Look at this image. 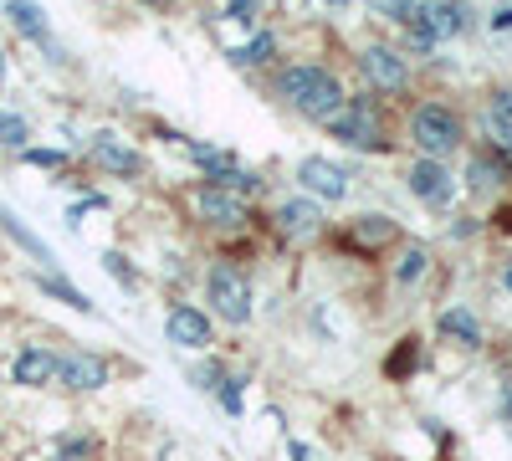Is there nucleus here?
Wrapping results in <instances>:
<instances>
[{
    "instance_id": "1",
    "label": "nucleus",
    "mask_w": 512,
    "mask_h": 461,
    "mask_svg": "<svg viewBox=\"0 0 512 461\" xmlns=\"http://www.w3.org/2000/svg\"><path fill=\"white\" fill-rule=\"evenodd\" d=\"M277 93L297 108V113H308V118H328L344 108V82H338L328 67L318 62H297V67H282L277 72Z\"/></svg>"
},
{
    "instance_id": "2",
    "label": "nucleus",
    "mask_w": 512,
    "mask_h": 461,
    "mask_svg": "<svg viewBox=\"0 0 512 461\" xmlns=\"http://www.w3.org/2000/svg\"><path fill=\"white\" fill-rule=\"evenodd\" d=\"M461 139H466V123H461L456 108H446V103H420V108L410 113V144H415L425 159L456 154Z\"/></svg>"
},
{
    "instance_id": "3",
    "label": "nucleus",
    "mask_w": 512,
    "mask_h": 461,
    "mask_svg": "<svg viewBox=\"0 0 512 461\" xmlns=\"http://www.w3.org/2000/svg\"><path fill=\"white\" fill-rule=\"evenodd\" d=\"M323 123H328V134L338 144H349V149H374V154L384 149V129H379V118L364 98H344V108L328 113Z\"/></svg>"
},
{
    "instance_id": "4",
    "label": "nucleus",
    "mask_w": 512,
    "mask_h": 461,
    "mask_svg": "<svg viewBox=\"0 0 512 461\" xmlns=\"http://www.w3.org/2000/svg\"><path fill=\"white\" fill-rule=\"evenodd\" d=\"M205 292H210V303H216V313H221L231 328H241V323L251 318V282H246L241 267L216 262V267H210V277H205Z\"/></svg>"
},
{
    "instance_id": "5",
    "label": "nucleus",
    "mask_w": 512,
    "mask_h": 461,
    "mask_svg": "<svg viewBox=\"0 0 512 461\" xmlns=\"http://www.w3.org/2000/svg\"><path fill=\"white\" fill-rule=\"evenodd\" d=\"M190 211L205 221V226H221V231H241L246 221H251V205L241 200V195H231L226 185H200L195 195H190Z\"/></svg>"
},
{
    "instance_id": "6",
    "label": "nucleus",
    "mask_w": 512,
    "mask_h": 461,
    "mask_svg": "<svg viewBox=\"0 0 512 461\" xmlns=\"http://www.w3.org/2000/svg\"><path fill=\"white\" fill-rule=\"evenodd\" d=\"M405 26L425 31L441 47V41H451V36H461L466 26H472V6H466V0H420Z\"/></svg>"
},
{
    "instance_id": "7",
    "label": "nucleus",
    "mask_w": 512,
    "mask_h": 461,
    "mask_svg": "<svg viewBox=\"0 0 512 461\" xmlns=\"http://www.w3.org/2000/svg\"><path fill=\"white\" fill-rule=\"evenodd\" d=\"M405 185H410V195L420 205H431V211H446V205L456 200V180L446 175V164L441 159H425V154H420L415 170L405 175Z\"/></svg>"
},
{
    "instance_id": "8",
    "label": "nucleus",
    "mask_w": 512,
    "mask_h": 461,
    "mask_svg": "<svg viewBox=\"0 0 512 461\" xmlns=\"http://www.w3.org/2000/svg\"><path fill=\"white\" fill-rule=\"evenodd\" d=\"M297 185H303L308 195H318V200H344L349 195V170L323 159V154H308L303 164H297Z\"/></svg>"
},
{
    "instance_id": "9",
    "label": "nucleus",
    "mask_w": 512,
    "mask_h": 461,
    "mask_svg": "<svg viewBox=\"0 0 512 461\" xmlns=\"http://www.w3.org/2000/svg\"><path fill=\"white\" fill-rule=\"evenodd\" d=\"M359 67H364V77L374 82L379 93H400V88H405V77H410V67H405V52H400V47H364Z\"/></svg>"
},
{
    "instance_id": "10",
    "label": "nucleus",
    "mask_w": 512,
    "mask_h": 461,
    "mask_svg": "<svg viewBox=\"0 0 512 461\" xmlns=\"http://www.w3.org/2000/svg\"><path fill=\"white\" fill-rule=\"evenodd\" d=\"M93 164L98 170H108V175H118V180H134V175H144V154L139 149H128L118 134H93Z\"/></svg>"
},
{
    "instance_id": "11",
    "label": "nucleus",
    "mask_w": 512,
    "mask_h": 461,
    "mask_svg": "<svg viewBox=\"0 0 512 461\" xmlns=\"http://www.w3.org/2000/svg\"><path fill=\"white\" fill-rule=\"evenodd\" d=\"M57 374L72 390H103L108 385V359H98L88 349H67V354H57Z\"/></svg>"
},
{
    "instance_id": "12",
    "label": "nucleus",
    "mask_w": 512,
    "mask_h": 461,
    "mask_svg": "<svg viewBox=\"0 0 512 461\" xmlns=\"http://www.w3.org/2000/svg\"><path fill=\"white\" fill-rule=\"evenodd\" d=\"M164 333H169V344H175V349H190V354L210 349V318L200 308H175L164 318Z\"/></svg>"
},
{
    "instance_id": "13",
    "label": "nucleus",
    "mask_w": 512,
    "mask_h": 461,
    "mask_svg": "<svg viewBox=\"0 0 512 461\" xmlns=\"http://www.w3.org/2000/svg\"><path fill=\"white\" fill-rule=\"evenodd\" d=\"M6 16H11V26L26 36V41H41L57 62H62V52H57V41H52V21H47V11L36 6V0H6Z\"/></svg>"
},
{
    "instance_id": "14",
    "label": "nucleus",
    "mask_w": 512,
    "mask_h": 461,
    "mask_svg": "<svg viewBox=\"0 0 512 461\" xmlns=\"http://www.w3.org/2000/svg\"><path fill=\"white\" fill-rule=\"evenodd\" d=\"M11 380L16 385H52L57 380V354H47V349H21L16 354V364H11Z\"/></svg>"
},
{
    "instance_id": "15",
    "label": "nucleus",
    "mask_w": 512,
    "mask_h": 461,
    "mask_svg": "<svg viewBox=\"0 0 512 461\" xmlns=\"http://www.w3.org/2000/svg\"><path fill=\"white\" fill-rule=\"evenodd\" d=\"M277 221H282L287 236H318L323 211L313 205V195H303V200H282V205H277Z\"/></svg>"
},
{
    "instance_id": "16",
    "label": "nucleus",
    "mask_w": 512,
    "mask_h": 461,
    "mask_svg": "<svg viewBox=\"0 0 512 461\" xmlns=\"http://www.w3.org/2000/svg\"><path fill=\"white\" fill-rule=\"evenodd\" d=\"M436 333H446V339H456V344H482V323H477V313L472 308H446L441 318H436Z\"/></svg>"
},
{
    "instance_id": "17",
    "label": "nucleus",
    "mask_w": 512,
    "mask_h": 461,
    "mask_svg": "<svg viewBox=\"0 0 512 461\" xmlns=\"http://www.w3.org/2000/svg\"><path fill=\"white\" fill-rule=\"evenodd\" d=\"M502 175H507V164H502L497 154H472V164H466V185H472V195L497 190V185H502Z\"/></svg>"
},
{
    "instance_id": "18",
    "label": "nucleus",
    "mask_w": 512,
    "mask_h": 461,
    "mask_svg": "<svg viewBox=\"0 0 512 461\" xmlns=\"http://www.w3.org/2000/svg\"><path fill=\"white\" fill-rule=\"evenodd\" d=\"M180 149H185L190 164H200V170H205V180H221L231 164H236V154L231 149H216V144H180Z\"/></svg>"
},
{
    "instance_id": "19",
    "label": "nucleus",
    "mask_w": 512,
    "mask_h": 461,
    "mask_svg": "<svg viewBox=\"0 0 512 461\" xmlns=\"http://www.w3.org/2000/svg\"><path fill=\"white\" fill-rule=\"evenodd\" d=\"M487 129L497 139L502 154H512V93H492V108H487Z\"/></svg>"
},
{
    "instance_id": "20",
    "label": "nucleus",
    "mask_w": 512,
    "mask_h": 461,
    "mask_svg": "<svg viewBox=\"0 0 512 461\" xmlns=\"http://www.w3.org/2000/svg\"><path fill=\"white\" fill-rule=\"evenodd\" d=\"M36 287H41V292H52V298H62V303L77 308V313H93V298H88V292H77L72 282H62V277H52V272H41Z\"/></svg>"
},
{
    "instance_id": "21",
    "label": "nucleus",
    "mask_w": 512,
    "mask_h": 461,
    "mask_svg": "<svg viewBox=\"0 0 512 461\" xmlns=\"http://www.w3.org/2000/svg\"><path fill=\"white\" fill-rule=\"evenodd\" d=\"M272 52H277V36H272V31H256V36L246 41V47H236V52H231V62H236V67H262Z\"/></svg>"
},
{
    "instance_id": "22",
    "label": "nucleus",
    "mask_w": 512,
    "mask_h": 461,
    "mask_svg": "<svg viewBox=\"0 0 512 461\" xmlns=\"http://www.w3.org/2000/svg\"><path fill=\"white\" fill-rule=\"evenodd\" d=\"M400 226H395V216H359L354 221V241H364V246H379V241H390Z\"/></svg>"
},
{
    "instance_id": "23",
    "label": "nucleus",
    "mask_w": 512,
    "mask_h": 461,
    "mask_svg": "<svg viewBox=\"0 0 512 461\" xmlns=\"http://www.w3.org/2000/svg\"><path fill=\"white\" fill-rule=\"evenodd\" d=\"M216 185H226L231 195H241V200H251V195H262V175H251V170H241V164H231V170L216 180Z\"/></svg>"
},
{
    "instance_id": "24",
    "label": "nucleus",
    "mask_w": 512,
    "mask_h": 461,
    "mask_svg": "<svg viewBox=\"0 0 512 461\" xmlns=\"http://www.w3.org/2000/svg\"><path fill=\"white\" fill-rule=\"evenodd\" d=\"M26 139H31V123L21 113L0 108V144H6V149H26Z\"/></svg>"
},
{
    "instance_id": "25",
    "label": "nucleus",
    "mask_w": 512,
    "mask_h": 461,
    "mask_svg": "<svg viewBox=\"0 0 512 461\" xmlns=\"http://www.w3.org/2000/svg\"><path fill=\"white\" fill-rule=\"evenodd\" d=\"M425 267H431L425 246H410L405 257H400V267H395V282H405V287H410V282H420V277H425Z\"/></svg>"
},
{
    "instance_id": "26",
    "label": "nucleus",
    "mask_w": 512,
    "mask_h": 461,
    "mask_svg": "<svg viewBox=\"0 0 512 461\" xmlns=\"http://www.w3.org/2000/svg\"><path fill=\"white\" fill-rule=\"evenodd\" d=\"M415 6H420V0H369V11H374L379 21H400V26L415 16Z\"/></svg>"
},
{
    "instance_id": "27",
    "label": "nucleus",
    "mask_w": 512,
    "mask_h": 461,
    "mask_svg": "<svg viewBox=\"0 0 512 461\" xmlns=\"http://www.w3.org/2000/svg\"><path fill=\"white\" fill-rule=\"evenodd\" d=\"M21 154H26V164H36V170H62L67 164L62 149H21Z\"/></svg>"
},
{
    "instance_id": "28",
    "label": "nucleus",
    "mask_w": 512,
    "mask_h": 461,
    "mask_svg": "<svg viewBox=\"0 0 512 461\" xmlns=\"http://www.w3.org/2000/svg\"><path fill=\"white\" fill-rule=\"evenodd\" d=\"M103 267H108L123 287H134V282H139V277H134V267H128V257H118V251H103Z\"/></svg>"
},
{
    "instance_id": "29",
    "label": "nucleus",
    "mask_w": 512,
    "mask_h": 461,
    "mask_svg": "<svg viewBox=\"0 0 512 461\" xmlns=\"http://www.w3.org/2000/svg\"><path fill=\"white\" fill-rule=\"evenodd\" d=\"M190 380H195L200 390H216V385L226 380V369H221V364H195V374H190Z\"/></svg>"
},
{
    "instance_id": "30",
    "label": "nucleus",
    "mask_w": 512,
    "mask_h": 461,
    "mask_svg": "<svg viewBox=\"0 0 512 461\" xmlns=\"http://www.w3.org/2000/svg\"><path fill=\"white\" fill-rule=\"evenodd\" d=\"M216 395H221V405H226L231 415H241V380H221Z\"/></svg>"
},
{
    "instance_id": "31",
    "label": "nucleus",
    "mask_w": 512,
    "mask_h": 461,
    "mask_svg": "<svg viewBox=\"0 0 512 461\" xmlns=\"http://www.w3.org/2000/svg\"><path fill=\"white\" fill-rule=\"evenodd\" d=\"M226 16L231 21H251L256 16V0H226Z\"/></svg>"
},
{
    "instance_id": "32",
    "label": "nucleus",
    "mask_w": 512,
    "mask_h": 461,
    "mask_svg": "<svg viewBox=\"0 0 512 461\" xmlns=\"http://www.w3.org/2000/svg\"><path fill=\"white\" fill-rule=\"evenodd\" d=\"M292 461H323L313 446H303V441H292Z\"/></svg>"
},
{
    "instance_id": "33",
    "label": "nucleus",
    "mask_w": 512,
    "mask_h": 461,
    "mask_svg": "<svg viewBox=\"0 0 512 461\" xmlns=\"http://www.w3.org/2000/svg\"><path fill=\"white\" fill-rule=\"evenodd\" d=\"M492 31H512V6H502V11L492 16Z\"/></svg>"
},
{
    "instance_id": "34",
    "label": "nucleus",
    "mask_w": 512,
    "mask_h": 461,
    "mask_svg": "<svg viewBox=\"0 0 512 461\" xmlns=\"http://www.w3.org/2000/svg\"><path fill=\"white\" fill-rule=\"evenodd\" d=\"M0 88H6V52H0Z\"/></svg>"
},
{
    "instance_id": "35",
    "label": "nucleus",
    "mask_w": 512,
    "mask_h": 461,
    "mask_svg": "<svg viewBox=\"0 0 512 461\" xmlns=\"http://www.w3.org/2000/svg\"><path fill=\"white\" fill-rule=\"evenodd\" d=\"M502 410H507V415H512V390H507V395H502Z\"/></svg>"
},
{
    "instance_id": "36",
    "label": "nucleus",
    "mask_w": 512,
    "mask_h": 461,
    "mask_svg": "<svg viewBox=\"0 0 512 461\" xmlns=\"http://www.w3.org/2000/svg\"><path fill=\"white\" fill-rule=\"evenodd\" d=\"M502 282H507V292H512V262H507V272H502Z\"/></svg>"
},
{
    "instance_id": "37",
    "label": "nucleus",
    "mask_w": 512,
    "mask_h": 461,
    "mask_svg": "<svg viewBox=\"0 0 512 461\" xmlns=\"http://www.w3.org/2000/svg\"><path fill=\"white\" fill-rule=\"evenodd\" d=\"M323 6H354V0H323Z\"/></svg>"
}]
</instances>
